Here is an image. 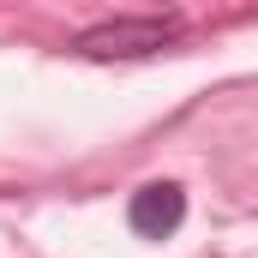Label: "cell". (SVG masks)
<instances>
[{"instance_id":"1","label":"cell","mask_w":258,"mask_h":258,"mask_svg":"<svg viewBox=\"0 0 258 258\" xmlns=\"http://www.w3.org/2000/svg\"><path fill=\"white\" fill-rule=\"evenodd\" d=\"M186 36V18L180 12H144V18H108L96 30H78L72 36V54L78 60H144V54H162Z\"/></svg>"},{"instance_id":"2","label":"cell","mask_w":258,"mask_h":258,"mask_svg":"<svg viewBox=\"0 0 258 258\" xmlns=\"http://www.w3.org/2000/svg\"><path fill=\"white\" fill-rule=\"evenodd\" d=\"M126 222L138 240H168L180 222H186V192L174 186V180H150V186H138L126 204Z\"/></svg>"}]
</instances>
